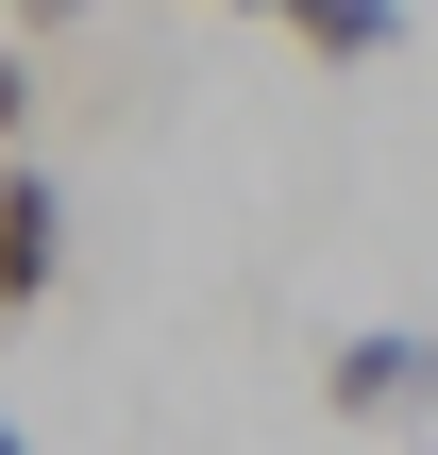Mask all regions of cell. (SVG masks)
<instances>
[{"label": "cell", "instance_id": "obj_5", "mask_svg": "<svg viewBox=\"0 0 438 455\" xmlns=\"http://www.w3.org/2000/svg\"><path fill=\"white\" fill-rule=\"evenodd\" d=\"M219 17H270V0H219Z\"/></svg>", "mask_w": 438, "mask_h": 455}, {"label": "cell", "instance_id": "obj_2", "mask_svg": "<svg viewBox=\"0 0 438 455\" xmlns=\"http://www.w3.org/2000/svg\"><path fill=\"white\" fill-rule=\"evenodd\" d=\"M51 287H68V203L34 152H0V321H34Z\"/></svg>", "mask_w": 438, "mask_h": 455}, {"label": "cell", "instance_id": "obj_6", "mask_svg": "<svg viewBox=\"0 0 438 455\" xmlns=\"http://www.w3.org/2000/svg\"><path fill=\"white\" fill-rule=\"evenodd\" d=\"M0 455H34V439H17V422H0Z\"/></svg>", "mask_w": 438, "mask_h": 455}, {"label": "cell", "instance_id": "obj_4", "mask_svg": "<svg viewBox=\"0 0 438 455\" xmlns=\"http://www.w3.org/2000/svg\"><path fill=\"white\" fill-rule=\"evenodd\" d=\"M17 135H34V68L0 51V152H17Z\"/></svg>", "mask_w": 438, "mask_h": 455}, {"label": "cell", "instance_id": "obj_1", "mask_svg": "<svg viewBox=\"0 0 438 455\" xmlns=\"http://www.w3.org/2000/svg\"><path fill=\"white\" fill-rule=\"evenodd\" d=\"M321 405L354 422V439H405L438 405V338H405V321H354L338 355H321Z\"/></svg>", "mask_w": 438, "mask_h": 455}, {"label": "cell", "instance_id": "obj_3", "mask_svg": "<svg viewBox=\"0 0 438 455\" xmlns=\"http://www.w3.org/2000/svg\"><path fill=\"white\" fill-rule=\"evenodd\" d=\"M270 34H287L304 68H388V51H405V0H270Z\"/></svg>", "mask_w": 438, "mask_h": 455}]
</instances>
